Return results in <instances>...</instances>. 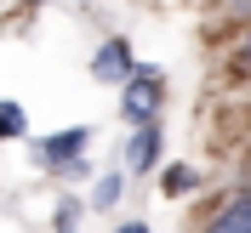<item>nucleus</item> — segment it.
I'll return each mask as SVG.
<instances>
[{
  "label": "nucleus",
  "instance_id": "obj_1",
  "mask_svg": "<svg viewBox=\"0 0 251 233\" xmlns=\"http://www.w3.org/2000/svg\"><path fill=\"white\" fill-rule=\"evenodd\" d=\"M160 103H166V80H160V68H149V63H143L137 74L120 85V114L143 131V125H154Z\"/></svg>",
  "mask_w": 251,
  "mask_h": 233
},
{
  "label": "nucleus",
  "instance_id": "obj_2",
  "mask_svg": "<svg viewBox=\"0 0 251 233\" xmlns=\"http://www.w3.org/2000/svg\"><path fill=\"white\" fill-rule=\"evenodd\" d=\"M92 74L103 80V85H126V80L137 74L131 46H126V40H103V46H97V57H92Z\"/></svg>",
  "mask_w": 251,
  "mask_h": 233
},
{
  "label": "nucleus",
  "instance_id": "obj_3",
  "mask_svg": "<svg viewBox=\"0 0 251 233\" xmlns=\"http://www.w3.org/2000/svg\"><path fill=\"white\" fill-rule=\"evenodd\" d=\"M86 142H92V131H86V125H75V131H57V137L40 142V159H46L51 171H69V165L86 154Z\"/></svg>",
  "mask_w": 251,
  "mask_h": 233
},
{
  "label": "nucleus",
  "instance_id": "obj_4",
  "mask_svg": "<svg viewBox=\"0 0 251 233\" xmlns=\"http://www.w3.org/2000/svg\"><path fill=\"white\" fill-rule=\"evenodd\" d=\"M205 233H251V193H234V199L211 216V228H205Z\"/></svg>",
  "mask_w": 251,
  "mask_h": 233
},
{
  "label": "nucleus",
  "instance_id": "obj_5",
  "mask_svg": "<svg viewBox=\"0 0 251 233\" xmlns=\"http://www.w3.org/2000/svg\"><path fill=\"white\" fill-rule=\"evenodd\" d=\"M154 159H160V131L143 125L137 137L126 142V165H131V171H154Z\"/></svg>",
  "mask_w": 251,
  "mask_h": 233
},
{
  "label": "nucleus",
  "instance_id": "obj_6",
  "mask_svg": "<svg viewBox=\"0 0 251 233\" xmlns=\"http://www.w3.org/2000/svg\"><path fill=\"white\" fill-rule=\"evenodd\" d=\"M120 188H126V182H120V171H114V176H103V182L92 188V205H97V211H109V205L120 199Z\"/></svg>",
  "mask_w": 251,
  "mask_h": 233
},
{
  "label": "nucleus",
  "instance_id": "obj_7",
  "mask_svg": "<svg viewBox=\"0 0 251 233\" xmlns=\"http://www.w3.org/2000/svg\"><path fill=\"white\" fill-rule=\"evenodd\" d=\"M160 182H166V193H188V188H194V182H200V176H194V171H188V165H172V171H166V176H160Z\"/></svg>",
  "mask_w": 251,
  "mask_h": 233
},
{
  "label": "nucleus",
  "instance_id": "obj_8",
  "mask_svg": "<svg viewBox=\"0 0 251 233\" xmlns=\"http://www.w3.org/2000/svg\"><path fill=\"white\" fill-rule=\"evenodd\" d=\"M0 137H23V108L17 103H0Z\"/></svg>",
  "mask_w": 251,
  "mask_h": 233
},
{
  "label": "nucleus",
  "instance_id": "obj_9",
  "mask_svg": "<svg viewBox=\"0 0 251 233\" xmlns=\"http://www.w3.org/2000/svg\"><path fill=\"white\" fill-rule=\"evenodd\" d=\"M75 211H80L75 199H63V205H57V233H75Z\"/></svg>",
  "mask_w": 251,
  "mask_h": 233
},
{
  "label": "nucleus",
  "instance_id": "obj_10",
  "mask_svg": "<svg viewBox=\"0 0 251 233\" xmlns=\"http://www.w3.org/2000/svg\"><path fill=\"white\" fill-rule=\"evenodd\" d=\"M114 233H149V228H143V222H120Z\"/></svg>",
  "mask_w": 251,
  "mask_h": 233
},
{
  "label": "nucleus",
  "instance_id": "obj_11",
  "mask_svg": "<svg viewBox=\"0 0 251 233\" xmlns=\"http://www.w3.org/2000/svg\"><path fill=\"white\" fill-rule=\"evenodd\" d=\"M246 74H251V40H246Z\"/></svg>",
  "mask_w": 251,
  "mask_h": 233
},
{
  "label": "nucleus",
  "instance_id": "obj_12",
  "mask_svg": "<svg viewBox=\"0 0 251 233\" xmlns=\"http://www.w3.org/2000/svg\"><path fill=\"white\" fill-rule=\"evenodd\" d=\"M240 6H246V12H251V0H240Z\"/></svg>",
  "mask_w": 251,
  "mask_h": 233
}]
</instances>
